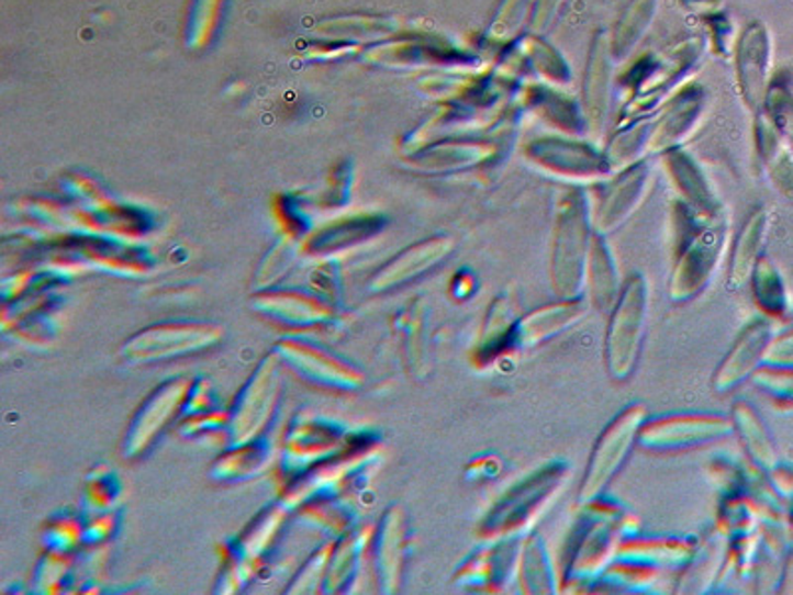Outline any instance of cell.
I'll use <instances>...</instances> for the list:
<instances>
[{
    "mask_svg": "<svg viewBox=\"0 0 793 595\" xmlns=\"http://www.w3.org/2000/svg\"><path fill=\"white\" fill-rule=\"evenodd\" d=\"M590 270L593 296L600 306H610L611 300H613V288H615V272H613L610 255L603 248L597 247V250L591 255Z\"/></svg>",
    "mask_w": 793,
    "mask_h": 595,
    "instance_id": "7",
    "label": "cell"
},
{
    "mask_svg": "<svg viewBox=\"0 0 793 595\" xmlns=\"http://www.w3.org/2000/svg\"><path fill=\"white\" fill-rule=\"evenodd\" d=\"M645 411L639 405L621 413L615 422L603 431L597 447L591 457L590 469L585 472V481L581 486V498L590 501L603 491L610 483L611 476L617 472L621 462L625 461L627 452L633 447L637 433L641 429Z\"/></svg>",
    "mask_w": 793,
    "mask_h": 595,
    "instance_id": "2",
    "label": "cell"
},
{
    "mask_svg": "<svg viewBox=\"0 0 793 595\" xmlns=\"http://www.w3.org/2000/svg\"><path fill=\"white\" fill-rule=\"evenodd\" d=\"M558 481V472L541 471L534 474L529 481L520 484L516 491H510L509 498H504L499 506V510H494L492 516V528H509L518 523L520 518H524L529 506H536L541 496H546L548 491L554 489V484Z\"/></svg>",
    "mask_w": 793,
    "mask_h": 595,
    "instance_id": "3",
    "label": "cell"
},
{
    "mask_svg": "<svg viewBox=\"0 0 793 595\" xmlns=\"http://www.w3.org/2000/svg\"><path fill=\"white\" fill-rule=\"evenodd\" d=\"M578 306H558V308H549L546 312L534 314L532 318L524 322V326L520 329V338H548L556 329L563 326V322L571 318H578Z\"/></svg>",
    "mask_w": 793,
    "mask_h": 595,
    "instance_id": "6",
    "label": "cell"
},
{
    "mask_svg": "<svg viewBox=\"0 0 793 595\" xmlns=\"http://www.w3.org/2000/svg\"><path fill=\"white\" fill-rule=\"evenodd\" d=\"M645 316H647V288L641 277H633L613 310L607 341H605L611 373L619 380H625L629 375L641 351Z\"/></svg>",
    "mask_w": 793,
    "mask_h": 595,
    "instance_id": "1",
    "label": "cell"
},
{
    "mask_svg": "<svg viewBox=\"0 0 793 595\" xmlns=\"http://www.w3.org/2000/svg\"><path fill=\"white\" fill-rule=\"evenodd\" d=\"M714 267V252L708 247H692L682 257L674 274V296H689L706 282Z\"/></svg>",
    "mask_w": 793,
    "mask_h": 595,
    "instance_id": "5",
    "label": "cell"
},
{
    "mask_svg": "<svg viewBox=\"0 0 793 595\" xmlns=\"http://www.w3.org/2000/svg\"><path fill=\"white\" fill-rule=\"evenodd\" d=\"M766 334L768 329L763 328V324H753L744 332L742 338L738 339L730 356L724 361L723 370L716 375V388L724 390L740 383L744 375L752 370L753 363L760 358Z\"/></svg>",
    "mask_w": 793,
    "mask_h": 595,
    "instance_id": "4",
    "label": "cell"
}]
</instances>
